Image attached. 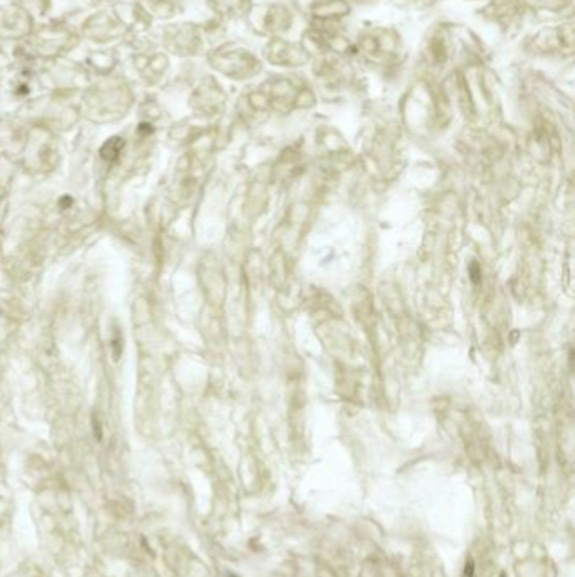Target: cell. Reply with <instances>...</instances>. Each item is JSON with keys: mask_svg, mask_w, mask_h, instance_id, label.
<instances>
[{"mask_svg": "<svg viewBox=\"0 0 575 577\" xmlns=\"http://www.w3.org/2000/svg\"><path fill=\"white\" fill-rule=\"evenodd\" d=\"M81 36H78L70 26L64 24H44L34 27L29 38L20 43L26 58L44 59L51 61L64 56L80 44Z\"/></svg>", "mask_w": 575, "mask_h": 577, "instance_id": "6da1fadb", "label": "cell"}, {"mask_svg": "<svg viewBox=\"0 0 575 577\" xmlns=\"http://www.w3.org/2000/svg\"><path fill=\"white\" fill-rule=\"evenodd\" d=\"M81 38L98 48H110L125 38L126 29L113 12L98 11L81 22Z\"/></svg>", "mask_w": 575, "mask_h": 577, "instance_id": "7a4b0ae2", "label": "cell"}, {"mask_svg": "<svg viewBox=\"0 0 575 577\" xmlns=\"http://www.w3.org/2000/svg\"><path fill=\"white\" fill-rule=\"evenodd\" d=\"M162 44L170 54L194 56L202 51L204 38L192 24H170L162 29Z\"/></svg>", "mask_w": 575, "mask_h": 577, "instance_id": "3957f363", "label": "cell"}, {"mask_svg": "<svg viewBox=\"0 0 575 577\" xmlns=\"http://www.w3.org/2000/svg\"><path fill=\"white\" fill-rule=\"evenodd\" d=\"M34 17L16 4L0 7V43L2 41H19L22 43L34 31Z\"/></svg>", "mask_w": 575, "mask_h": 577, "instance_id": "277c9868", "label": "cell"}, {"mask_svg": "<svg viewBox=\"0 0 575 577\" xmlns=\"http://www.w3.org/2000/svg\"><path fill=\"white\" fill-rule=\"evenodd\" d=\"M126 66L130 73L142 76L146 81H156L169 70V58L157 49H140L130 54Z\"/></svg>", "mask_w": 575, "mask_h": 577, "instance_id": "5b68a950", "label": "cell"}, {"mask_svg": "<svg viewBox=\"0 0 575 577\" xmlns=\"http://www.w3.org/2000/svg\"><path fill=\"white\" fill-rule=\"evenodd\" d=\"M113 14L116 16L126 31H132L135 34H146L150 31L154 17L140 2H128L122 0L113 6Z\"/></svg>", "mask_w": 575, "mask_h": 577, "instance_id": "8992f818", "label": "cell"}, {"mask_svg": "<svg viewBox=\"0 0 575 577\" xmlns=\"http://www.w3.org/2000/svg\"><path fill=\"white\" fill-rule=\"evenodd\" d=\"M86 70H93L100 75H108L118 65V59L112 51H93L86 58Z\"/></svg>", "mask_w": 575, "mask_h": 577, "instance_id": "52a82bcc", "label": "cell"}, {"mask_svg": "<svg viewBox=\"0 0 575 577\" xmlns=\"http://www.w3.org/2000/svg\"><path fill=\"white\" fill-rule=\"evenodd\" d=\"M124 149H125V140L118 137V135H115V137H110L102 145L100 156L106 162H115L116 159L120 157V154L124 152Z\"/></svg>", "mask_w": 575, "mask_h": 577, "instance_id": "ba28073f", "label": "cell"}, {"mask_svg": "<svg viewBox=\"0 0 575 577\" xmlns=\"http://www.w3.org/2000/svg\"><path fill=\"white\" fill-rule=\"evenodd\" d=\"M17 7L24 9L30 16H48L52 7V0H10Z\"/></svg>", "mask_w": 575, "mask_h": 577, "instance_id": "9c48e42d", "label": "cell"}, {"mask_svg": "<svg viewBox=\"0 0 575 577\" xmlns=\"http://www.w3.org/2000/svg\"><path fill=\"white\" fill-rule=\"evenodd\" d=\"M124 339H122V334L120 331L116 329L115 331V338L112 339V351H113V360H118L120 354H122V349H124Z\"/></svg>", "mask_w": 575, "mask_h": 577, "instance_id": "30bf717a", "label": "cell"}, {"mask_svg": "<svg viewBox=\"0 0 575 577\" xmlns=\"http://www.w3.org/2000/svg\"><path fill=\"white\" fill-rule=\"evenodd\" d=\"M8 63H10V58L7 56V54H6V51H4V49H2V46H0V70H4V68H7V66H8Z\"/></svg>", "mask_w": 575, "mask_h": 577, "instance_id": "8fae6325", "label": "cell"}, {"mask_svg": "<svg viewBox=\"0 0 575 577\" xmlns=\"http://www.w3.org/2000/svg\"><path fill=\"white\" fill-rule=\"evenodd\" d=\"M93 429H94V437L100 440L102 439V425H100L96 417H93Z\"/></svg>", "mask_w": 575, "mask_h": 577, "instance_id": "7c38bea8", "label": "cell"}, {"mask_svg": "<svg viewBox=\"0 0 575 577\" xmlns=\"http://www.w3.org/2000/svg\"><path fill=\"white\" fill-rule=\"evenodd\" d=\"M86 2H88L90 6H103V4H106L108 0H86Z\"/></svg>", "mask_w": 575, "mask_h": 577, "instance_id": "4fadbf2b", "label": "cell"}]
</instances>
